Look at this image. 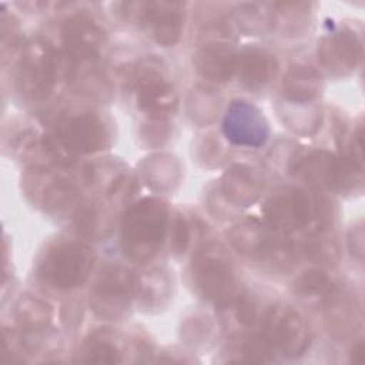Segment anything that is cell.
<instances>
[{
	"instance_id": "obj_1",
	"label": "cell",
	"mask_w": 365,
	"mask_h": 365,
	"mask_svg": "<svg viewBox=\"0 0 365 365\" xmlns=\"http://www.w3.org/2000/svg\"><path fill=\"white\" fill-rule=\"evenodd\" d=\"M170 225L168 205L157 197H144L130 205L121 220L120 245L137 264L151 261L161 250Z\"/></svg>"
},
{
	"instance_id": "obj_2",
	"label": "cell",
	"mask_w": 365,
	"mask_h": 365,
	"mask_svg": "<svg viewBox=\"0 0 365 365\" xmlns=\"http://www.w3.org/2000/svg\"><path fill=\"white\" fill-rule=\"evenodd\" d=\"M228 241L238 254L272 272L289 271L297 259L294 244L257 218H247L234 225L228 232Z\"/></svg>"
},
{
	"instance_id": "obj_3",
	"label": "cell",
	"mask_w": 365,
	"mask_h": 365,
	"mask_svg": "<svg viewBox=\"0 0 365 365\" xmlns=\"http://www.w3.org/2000/svg\"><path fill=\"white\" fill-rule=\"evenodd\" d=\"M96 262L93 248L83 241H58L47 248L37 264V278L50 289L70 292L90 277Z\"/></svg>"
},
{
	"instance_id": "obj_4",
	"label": "cell",
	"mask_w": 365,
	"mask_h": 365,
	"mask_svg": "<svg viewBox=\"0 0 365 365\" xmlns=\"http://www.w3.org/2000/svg\"><path fill=\"white\" fill-rule=\"evenodd\" d=\"M57 76L58 60L53 46L41 37L30 38L21 47L17 63L19 93L31 103H41L53 94Z\"/></svg>"
},
{
	"instance_id": "obj_5",
	"label": "cell",
	"mask_w": 365,
	"mask_h": 365,
	"mask_svg": "<svg viewBox=\"0 0 365 365\" xmlns=\"http://www.w3.org/2000/svg\"><path fill=\"white\" fill-rule=\"evenodd\" d=\"M232 31L222 19H214L204 24L198 34V43L192 56L197 73L212 83H227L235 74L237 57L231 46Z\"/></svg>"
},
{
	"instance_id": "obj_6",
	"label": "cell",
	"mask_w": 365,
	"mask_h": 365,
	"mask_svg": "<svg viewBox=\"0 0 365 365\" xmlns=\"http://www.w3.org/2000/svg\"><path fill=\"white\" fill-rule=\"evenodd\" d=\"M51 134L74 158L107 150L113 141L108 121L100 113L90 110L61 114Z\"/></svg>"
},
{
	"instance_id": "obj_7",
	"label": "cell",
	"mask_w": 365,
	"mask_h": 365,
	"mask_svg": "<svg viewBox=\"0 0 365 365\" xmlns=\"http://www.w3.org/2000/svg\"><path fill=\"white\" fill-rule=\"evenodd\" d=\"M190 277L195 291L208 301L218 302L240 289L230 257L215 242H207L194 252Z\"/></svg>"
},
{
	"instance_id": "obj_8",
	"label": "cell",
	"mask_w": 365,
	"mask_h": 365,
	"mask_svg": "<svg viewBox=\"0 0 365 365\" xmlns=\"http://www.w3.org/2000/svg\"><path fill=\"white\" fill-rule=\"evenodd\" d=\"M261 336L284 356L302 355L311 342V329L304 315L287 304L271 305L261 321Z\"/></svg>"
},
{
	"instance_id": "obj_9",
	"label": "cell",
	"mask_w": 365,
	"mask_h": 365,
	"mask_svg": "<svg viewBox=\"0 0 365 365\" xmlns=\"http://www.w3.org/2000/svg\"><path fill=\"white\" fill-rule=\"evenodd\" d=\"M133 299L134 274L118 264L106 265L90 291L93 312L106 321H121L128 315Z\"/></svg>"
},
{
	"instance_id": "obj_10",
	"label": "cell",
	"mask_w": 365,
	"mask_h": 365,
	"mask_svg": "<svg viewBox=\"0 0 365 365\" xmlns=\"http://www.w3.org/2000/svg\"><path fill=\"white\" fill-rule=\"evenodd\" d=\"M317 211V204L299 187L279 188L262 205L264 224L281 235H289L307 228Z\"/></svg>"
},
{
	"instance_id": "obj_11",
	"label": "cell",
	"mask_w": 365,
	"mask_h": 365,
	"mask_svg": "<svg viewBox=\"0 0 365 365\" xmlns=\"http://www.w3.org/2000/svg\"><path fill=\"white\" fill-rule=\"evenodd\" d=\"M138 108L153 120H168L178 110V93L161 70L141 66L130 76Z\"/></svg>"
},
{
	"instance_id": "obj_12",
	"label": "cell",
	"mask_w": 365,
	"mask_h": 365,
	"mask_svg": "<svg viewBox=\"0 0 365 365\" xmlns=\"http://www.w3.org/2000/svg\"><path fill=\"white\" fill-rule=\"evenodd\" d=\"M134 10H127V17H137L150 37L161 47H174L182 34L185 4L175 1L133 3Z\"/></svg>"
},
{
	"instance_id": "obj_13",
	"label": "cell",
	"mask_w": 365,
	"mask_h": 365,
	"mask_svg": "<svg viewBox=\"0 0 365 365\" xmlns=\"http://www.w3.org/2000/svg\"><path fill=\"white\" fill-rule=\"evenodd\" d=\"M60 36L64 56L71 67L93 63L107 38L104 29L83 13L68 16L63 21Z\"/></svg>"
},
{
	"instance_id": "obj_14",
	"label": "cell",
	"mask_w": 365,
	"mask_h": 365,
	"mask_svg": "<svg viewBox=\"0 0 365 365\" xmlns=\"http://www.w3.org/2000/svg\"><path fill=\"white\" fill-rule=\"evenodd\" d=\"M225 138L234 145L259 147L269 137V125L262 113L247 100H232L222 120Z\"/></svg>"
},
{
	"instance_id": "obj_15",
	"label": "cell",
	"mask_w": 365,
	"mask_h": 365,
	"mask_svg": "<svg viewBox=\"0 0 365 365\" xmlns=\"http://www.w3.org/2000/svg\"><path fill=\"white\" fill-rule=\"evenodd\" d=\"M362 57V40L349 27H341L327 34L318 44L321 66L335 77L351 74Z\"/></svg>"
},
{
	"instance_id": "obj_16",
	"label": "cell",
	"mask_w": 365,
	"mask_h": 365,
	"mask_svg": "<svg viewBox=\"0 0 365 365\" xmlns=\"http://www.w3.org/2000/svg\"><path fill=\"white\" fill-rule=\"evenodd\" d=\"M279 71L274 53L262 47H247L237 57V70L241 84L250 90H261L272 83Z\"/></svg>"
},
{
	"instance_id": "obj_17",
	"label": "cell",
	"mask_w": 365,
	"mask_h": 365,
	"mask_svg": "<svg viewBox=\"0 0 365 365\" xmlns=\"http://www.w3.org/2000/svg\"><path fill=\"white\" fill-rule=\"evenodd\" d=\"M257 302L252 295L238 289L217 302V319L228 335H248L257 322Z\"/></svg>"
},
{
	"instance_id": "obj_18",
	"label": "cell",
	"mask_w": 365,
	"mask_h": 365,
	"mask_svg": "<svg viewBox=\"0 0 365 365\" xmlns=\"http://www.w3.org/2000/svg\"><path fill=\"white\" fill-rule=\"evenodd\" d=\"M262 191L258 174L245 164H232L221 177L220 192L235 207H248L255 202Z\"/></svg>"
},
{
	"instance_id": "obj_19",
	"label": "cell",
	"mask_w": 365,
	"mask_h": 365,
	"mask_svg": "<svg viewBox=\"0 0 365 365\" xmlns=\"http://www.w3.org/2000/svg\"><path fill=\"white\" fill-rule=\"evenodd\" d=\"M30 171L33 178L41 182L38 200L46 211L58 212L76 201L78 187L70 177L53 173L50 168H31Z\"/></svg>"
},
{
	"instance_id": "obj_20",
	"label": "cell",
	"mask_w": 365,
	"mask_h": 365,
	"mask_svg": "<svg viewBox=\"0 0 365 365\" xmlns=\"http://www.w3.org/2000/svg\"><path fill=\"white\" fill-rule=\"evenodd\" d=\"M173 279L163 267H150L134 274V299L147 309H160L170 301Z\"/></svg>"
},
{
	"instance_id": "obj_21",
	"label": "cell",
	"mask_w": 365,
	"mask_h": 365,
	"mask_svg": "<svg viewBox=\"0 0 365 365\" xmlns=\"http://www.w3.org/2000/svg\"><path fill=\"white\" fill-rule=\"evenodd\" d=\"M322 88L319 73L309 66L291 67L281 83L282 101L294 104L314 103Z\"/></svg>"
},
{
	"instance_id": "obj_22",
	"label": "cell",
	"mask_w": 365,
	"mask_h": 365,
	"mask_svg": "<svg viewBox=\"0 0 365 365\" xmlns=\"http://www.w3.org/2000/svg\"><path fill=\"white\" fill-rule=\"evenodd\" d=\"M292 292L297 298L307 304H328L336 292V284L331 275L319 267L302 271L292 282Z\"/></svg>"
},
{
	"instance_id": "obj_23",
	"label": "cell",
	"mask_w": 365,
	"mask_h": 365,
	"mask_svg": "<svg viewBox=\"0 0 365 365\" xmlns=\"http://www.w3.org/2000/svg\"><path fill=\"white\" fill-rule=\"evenodd\" d=\"M14 315L23 332L37 335L50 327L53 307L33 294H23L16 302Z\"/></svg>"
},
{
	"instance_id": "obj_24",
	"label": "cell",
	"mask_w": 365,
	"mask_h": 365,
	"mask_svg": "<svg viewBox=\"0 0 365 365\" xmlns=\"http://www.w3.org/2000/svg\"><path fill=\"white\" fill-rule=\"evenodd\" d=\"M77 232L88 240H100L110 234L113 220L107 208L100 202L87 201L80 204L73 215Z\"/></svg>"
},
{
	"instance_id": "obj_25",
	"label": "cell",
	"mask_w": 365,
	"mask_h": 365,
	"mask_svg": "<svg viewBox=\"0 0 365 365\" xmlns=\"http://www.w3.org/2000/svg\"><path fill=\"white\" fill-rule=\"evenodd\" d=\"M78 359L91 364H118L124 361L117 336L110 329H98L83 344Z\"/></svg>"
},
{
	"instance_id": "obj_26",
	"label": "cell",
	"mask_w": 365,
	"mask_h": 365,
	"mask_svg": "<svg viewBox=\"0 0 365 365\" xmlns=\"http://www.w3.org/2000/svg\"><path fill=\"white\" fill-rule=\"evenodd\" d=\"M143 170L147 184L157 191L171 190L180 181V165L174 157L167 154H157L145 158Z\"/></svg>"
},
{
	"instance_id": "obj_27",
	"label": "cell",
	"mask_w": 365,
	"mask_h": 365,
	"mask_svg": "<svg viewBox=\"0 0 365 365\" xmlns=\"http://www.w3.org/2000/svg\"><path fill=\"white\" fill-rule=\"evenodd\" d=\"M235 21L250 34H264L275 27V11L272 4L242 3L235 9Z\"/></svg>"
},
{
	"instance_id": "obj_28",
	"label": "cell",
	"mask_w": 365,
	"mask_h": 365,
	"mask_svg": "<svg viewBox=\"0 0 365 365\" xmlns=\"http://www.w3.org/2000/svg\"><path fill=\"white\" fill-rule=\"evenodd\" d=\"M240 344L230 348V358L228 361L232 362H271L274 361V349L268 345V342L259 335L251 336L244 335L238 336Z\"/></svg>"
},
{
	"instance_id": "obj_29",
	"label": "cell",
	"mask_w": 365,
	"mask_h": 365,
	"mask_svg": "<svg viewBox=\"0 0 365 365\" xmlns=\"http://www.w3.org/2000/svg\"><path fill=\"white\" fill-rule=\"evenodd\" d=\"M302 251L307 254L309 259L318 264H332L338 261L341 255L338 240L334 235L328 234L327 231H317L311 234L305 240Z\"/></svg>"
},
{
	"instance_id": "obj_30",
	"label": "cell",
	"mask_w": 365,
	"mask_h": 365,
	"mask_svg": "<svg viewBox=\"0 0 365 365\" xmlns=\"http://www.w3.org/2000/svg\"><path fill=\"white\" fill-rule=\"evenodd\" d=\"M188 221L175 214V217L170 221V245L174 254H184L191 241V230Z\"/></svg>"
},
{
	"instance_id": "obj_31",
	"label": "cell",
	"mask_w": 365,
	"mask_h": 365,
	"mask_svg": "<svg viewBox=\"0 0 365 365\" xmlns=\"http://www.w3.org/2000/svg\"><path fill=\"white\" fill-rule=\"evenodd\" d=\"M170 130L167 120H153L150 118L148 124H144L141 130V138L147 145H161L168 138Z\"/></svg>"
},
{
	"instance_id": "obj_32",
	"label": "cell",
	"mask_w": 365,
	"mask_h": 365,
	"mask_svg": "<svg viewBox=\"0 0 365 365\" xmlns=\"http://www.w3.org/2000/svg\"><path fill=\"white\" fill-rule=\"evenodd\" d=\"M348 248L352 255H355L359 261L362 259L364 254V231L362 225L359 224L358 227H352L349 234H348Z\"/></svg>"
},
{
	"instance_id": "obj_33",
	"label": "cell",
	"mask_w": 365,
	"mask_h": 365,
	"mask_svg": "<svg viewBox=\"0 0 365 365\" xmlns=\"http://www.w3.org/2000/svg\"><path fill=\"white\" fill-rule=\"evenodd\" d=\"M365 348H364V339H358L354 345H352V348H351V351H349V361L351 362H355V364H358V362H364V359H365Z\"/></svg>"
}]
</instances>
